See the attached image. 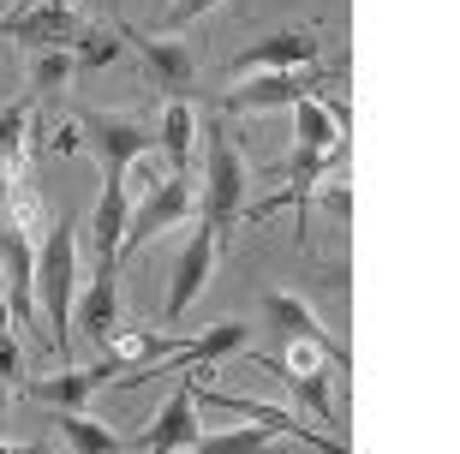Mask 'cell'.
Returning a JSON list of instances; mask_svg holds the SVG:
<instances>
[{
    "label": "cell",
    "mask_w": 460,
    "mask_h": 454,
    "mask_svg": "<svg viewBox=\"0 0 460 454\" xmlns=\"http://www.w3.org/2000/svg\"><path fill=\"white\" fill-rule=\"evenodd\" d=\"M72 299H78V221H49L36 245V311L49 317V353H72Z\"/></svg>",
    "instance_id": "1"
},
{
    "label": "cell",
    "mask_w": 460,
    "mask_h": 454,
    "mask_svg": "<svg viewBox=\"0 0 460 454\" xmlns=\"http://www.w3.org/2000/svg\"><path fill=\"white\" fill-rule=\"evenodd\" d=\"M245 191H252V168H245L239 144L222 126H204V227L227 234L245 216Z\"/></svg>",
    "instance_id": "2"
},
{
    "label": "cell",
    "mask_w": 460,
    "mask_h": 454,
    "mask_svg": "<svg viewBox=\"0 0 460 454\" xmlns=\"http://www.w3.org/2000/svg\"><path fill=\"white\" fill-rule=\"evenodd\" d=\"M78 138L84 150H96L108 185H126L137 156H155V126L137 114H78Z\"/></svg>",
    "instance_id": "3"
},
{
    "label": "cell",
    "mask_w": 460,
    "mask_h": 454,
    "mask_svg": "<svg viewBox=\"0 0 460 454\" xmlns=\"http://www.w3.org/2000/svg\"><path fill=\"white\" fill-rule=\"evenodd\" d=\"M191 216H198V185H191V174H162V185H150V191L132 203L126 234H119V257L144 252L155 234H168L173 221H191Z\"/></svg>",
    "instance_id": "4"
},
{
    "label": "cell",
    "mask_w": 460,
    "mask_h": 454,
    "mask_svg": "<svg viewBox=\"0 0 460 454\" xmlns=\"http://www.w3.org/2000/svg\"><path fill=\"white\" fill-rule=\"evenodd\" d=\"M191 395H198L204 406H222V413H239V419L263 424V431H275V437H293L299 449L347 454V442H341V437H329V431H311V424H299L293 413H281V406H263V401H252V395H227V388H204V383H191Z\"/></svg>",
    "instance_id": "5"
},
{
    "label": "cell",
    "mask_w": 460,
    "mask_h": 454,
    "mask_svg": "<svg viewBox=\"0 0 460 454\" xmlns=\"http://www.w3.org/2000/svg\"><path fill=\"white\" fill-rule=\"evenodd\" d=\"M114 31H119V42H126V49L144 54V67H150V78H155V90H162V96H186V90L198 85V54H191V42L137 31V24H114Z\"/></svg>",
    "instance_id": "6"
},
{
    "label": "cell",
    "mask_w": 460,
    "mask_h": 454,
    "mask_svg": "<svg viewBox=\"0 0 460 454\" xmlns=\"http://www.w3.org/2000/svg\"><path fill=\"white\" fill-rule=\"evenodd\" d=\"M257 365L275 370V377L311 406V419H329V377H335L329 365H341L329 347H317V341H288V359H257Z\"/></svg>",
    "instance_id": "7"
},
{
    "label": "cell",
    "mask_w": 460,
    "mask_h": 454,
    "mask_svg": "<svg viewBox=\"0 0 460 454\" xmlns=\"http://www.w3.org/2000/svg\"><path fill=\"white\" fill-rule=\"evenodd\" d=\"M323 90V72L317 67H299V72H252V85H234L222 96L227 114H270V108H293Z\"/></svg>",
    "instance_id": "8"
},
{
    "label": "cell",
    "mask_w": 460,
    "mask_h": 454,
    "mask_svg": "<svg viewBox=\"0 0 460 454\" xmlns=\"http://www.w3.org/2000/svg\"><path fill=\"white\" fill-rule=\"evenodd\" d=\"M216 257H222V234L216 227H198V234L186 239V252H180V263H173V281H168V305H162V323H180L198 305V293L209 287V275H216Z\"/></svg>",
    "instance_id": "9"
},
{
    "label": "cell",
    "mask_w": 460,
    "mask_h": 454,
    "mask_svg": "<svg viewBox=\"0 0 460 454\" xmlns=\"http://www.w3.org/2000/svg\"><path fill=\"white\" fill-rule=\"evenodd\" d=\"M245 347H252V323H216V329H204L198 341H186L173 359H162V370H155V365L132 370V377H126V388L150 383V377H186V370L216 365V359H234V353H245Z\"/></svg>",
    "instance_id": "10"
},
{
    "label": "cell",
    "mask_w": 460,
    "mask_h": 454,
    "mask_svg": "<svg viewBox=\"0 0 460 454\" xmlns=\"http://www.w3.org/2000/svg\"><path fill=\"white\" fill-rule=\"evenodd\" d=\"M317 54H323V36L311 31V24H293V31H275L263 42L234 60V78H252V72H299V67H317Z\"/></svg>",
    "instance_id": "11"
},
{
    "label": "cell",
    "mask_w": 460,
    "mask_h": 454,
    "mask_svg": "<svg viewBox=\"0 0 460 454\" xmlns=\"http://www.w3.org/2000/svg\"><path fill=\"white\" fill-rule=\"evenodd\" d=\"M84 31V18L72 0H42V6H24V13H6L0 18V36H18V42H31L36 54L42 49H72Z\"/></svg>",
    "instance_id": "12"
},
{
    "label": "cell",
    "mask_w": 460,
    "mask_h": 454,
    "mask_svg": "<svg viewBox=\"0 0 460 454\" xmlns=\"http://www.w3.org/2000/svg\"><path fill=\"white\" fill-rule=\"evenodd\" d=\"M114 370H126L119 353L96 359V365H60L54 377H31V395H36V401H49V406H60V413H84L90 395L114 383Z\"/></svg>",
    "instance_id": "13"
},
{
    "label": "cell",
    "mask_w": 460,
    "mask_h": 454,
    "mask_svg": "<svg viewBox=\"0 0 460 454\" xmlns=\"http://www.w3.org/2000/svg\"><path fill=\"white\" fill-rule=\"evenodd\" d=\"M72 323L84 329V341H96V347L108 353V341L119 335V270L114 263H96L90 287L72 299Z\"/></svg>",
    "instance_id": "14"
},
{
    "label": "cell",
    "mask_w": 460,
    "mask_h": 454,
    "mask_svg": "<svg viewBox=\"0 0 460 454\" xmlns=\"http://www.w3.org/2000/svg\"><path fill=\"white\" fill-rule=\"evenodd\" d=\"M257 317H263V329H275V335H288V341H317V347H329L347 365V341L329 335L323 323H317V311H311V299H299V293H263Z\"/></svg>",
    "instance_id": "15"
},
{
    "label": "cell",
    "mask_w": 460,
    "mask_h": 454,
    "mask_svg": "<svg viewBox=\"0 0 460 454\" xmlns=\"http://www.w3.org/2000/svg\"><path fill=\"white\" fill-rule=\"evenodd\" d=\"M204 437L198 431V395H191V377L173 388V401L155 413V424L137 437V454H186L191 442Z\"/></svg>",
    "instance_id": "16"
},
{
    "label": "cell",
    "mask_w": 460,
    "mask_h": 454,
    "mask_svg": "<svg viewBox=\"0 0 460 454\" xmlns=\"http://www.w3.org/2000/svg\"><path fill=\"white\" fill-rule=\"evenodd\" d=\"M155 150L168 156V174H191V150H198V114L186 96H168L162 120H155Z\"/></svg>",
    "instance_id": "17"
},
{
    "label": "cell",
    "mask_w": 460,
    "mask_h": 454,
    "mask_svg": "<svg viewBox=\"0 0 460 454\" xmlns=\"http://www.w3.org/2000/svg\"><path fill=\"white\" fill-rule=\"evenodd\" d=\"M126 216H132L126 185L102 180V198H96V216H90V252H96V263H114L119 270V234H126Z\"/></svg>",
    "instance_id": "18"
},
{
    "label": "cell",
    "mask_w": 460,
    "mask_h": 454,
    "mask_svg": "<svg viewBox=\"0 0 460 454\" xmlns=\"http://www.w3.org/2000/svg\"><path fill=\"white\" fill-rule=\"evenodd\" d=\"M293 144H305V150H347L341 126H335L329 108H323V90L305 96V102H293Z\"/></svg>",
    "instance_id": "19"
},
{
    "label": "cell",
    "mask_w": 460,
    "mask_h": 454,
    "mask_svg": "<svg viewBox=\"0 0 460 454\" xmlns=\"http://www.w3.org/2000/svg\"><path fill=\"white\" fill-rule=\"evenodd\" d=\"M24 138H31V96L0 108V174L24 168Z\"/></svg>",
    "instance_id": "20"
},
{
    "label": "cell",
    "mask_w": 460,
    "mask_h": 454,
    "mask_svg": "<svg viewBox=\"0 0 460 454\" xmlns=\"http://www.w3.org/2000/svg\"><path fill=\"white\" fill-rule=\"evenodd\" d=\"M60 437H66L72 454H119V437L108 431V424H96L90 413H60Z\"/></svg>",
    "instance_id": "21"
},
{
    "label": "cell",
    "mask_w": 460,
    "mask_h": 454,
    "mask_svg": "<svg viewBox=\"0 0 460 454\" xmlns=\"http://www.w3.org/2000/svg\"><path fill=\"white\" fill-rule=\"evenodd\" d=\"M119 54H126L119 31H78V42H72V67L78 72H102V67H114Z\"/></svg>",
    "instance_id": "22"
},
{
    "label": "cell",
    "mask_w": 460,
    "mask_h": 454,
    "mask_svg": "<svg viewBox=\"0 0 460 454\" xmlns=\"http://www.w3.org/2000/svg\"><path fill=\"white\" fill-rule=\"evenodd\" d=\"M275 431H263V424H245V431H222V437H198L186 454H270Z\"/></svg>",
    "instance_id": "23"
},
{
    "label": "cell",
    "mask_w": 460,
    "mask_h": 454,
    "mask_svg": "<svg viewBox=\"0 0 460 454\" xmlns=\"http://www.w3.org/2000/svg\"><path fill=\"white\" fill-rule=\"evenodd\" d=\"M222 6V0H168L162 6V18H155V36H173V31H191L198 18H209Z\"/></svg>",
    "instance_id": "24"
},
{
    "label": "cell",
    "mask_w": 460,
    "mask_h": 454,
    "mask_svg": "<svg viewBox=\"0 0 460 454\" xmlns=\"http://www.w3.org/2000/svg\"><path fill=\"white\" fill-rule=\"evenodd\" d=\"M72 72H78V67H72V49H42V54L31 60V85H36V90H60Z\"/></svg>",
    "instance_id": "25"
},
{
    "label": "cell",
    "mask_w": 460,
    "mask_h": 454,
    "mask_svg": "<svg viewBox=\"0 0 460 454\" xmlns=\"http://www.w3.org/2000/svg\"><path fill=\"white\" fill-rule=\"evenodd\" d=\"M0 383H6V388H18V383H24V353H18L13 329L0 335Z\"/></svg>",
    "instance_id": "26"
},
{
    "label": "cell",
    "mask_w": 460,
    "mask_h": 454,
    "mask_svg": "<svg viewBox=\"0 0 460 454\" xmlns=\"http://www.w3.org/2000/svg\"><path fill=\"white\" fill-rule=\"evenodd\" d=\"M49 150H54V156H78V150H84V138H78V126H54Z\"/></svg>",
    "instance_id": "27"
},
{
    "label": "cell",
    "mask_w": 460,
    "mask_h": 454,
    "mask_svg": "<svg viewBox=\"0 0 460 454\" xmlns=\"http://www.w3.org/2000/svg\"><path fill=\"white\" fill-rule=\"evenodd\" d=\"M323 203H329V209H335V216H347V209H353V198H347L341 185H329V191H323Z\"/></svg>",
    "instance_id": "28"
},
{
    "label": "cell",
    "mask_w": 460,
    "mask_h": 454,
    "mask_svg": "<svg viewBox=\"0 0 460 454\" xmlns=\"http://www.w3.org/2000/svg\"><path fill=\"white\" fill-rule=\"evenodd\" d=\"M0 454H49L42 442H0Z\"/></svg>",
    "instance_id": "29"
},
{
    "label": "cell",
    "mask_w": 460,
    "mask_h": 454,
    "mask_svg": "<svg viewBox=\"0 0 460 454\" xmlns=\"http://www.w3.org/2000/svg\"><path fill=\"white\" fill-rule=\"evenodd\" d=\"M6 329H13V311H6V299H0V335H6Z\"/></svg>",
    "instance_id": "30"
},
{
    "label": "cell",
    "mask_w": 460,
    "mask_h": 454,
    "mask_svg": "<svg viewBox=\"0 0 460 454\" xmlns=\"http://www.w3.org/2000/svg\"><path fill=\"white\" fill-rule=\"evenodd\" d=\"M6 406H13V388L0 383V419H6Z\"/></svg>",
    "instance_id": "31"
},
{
    "label": "cell",
    "mask_w": 460,
    "mask_h": 454,
    "mask_svg": "<svg viewBox=\"0 0 460 454\" xmlns=\"http://www.w3.org/2000/svg\"><path fill=\"white\" fill-rule=\"evenodd\" d=\"M24 6H42V0H13V13H24Z\"/></svg>",
    "instance_id": "32"
}]
</instances>
